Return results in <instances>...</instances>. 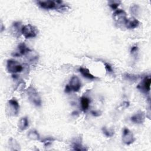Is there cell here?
Wrapping results in <instances>:
<instances>
[{
  "mask_svg": "<svg viewBox=\"0 0 151 151\" xmlns=\"http://www.w3.org/2000/svg\"><path fill=\"white\" fill-rule=\"evenodd\" d=\"M29 50H30V49L28 47H27L24 43L22 42L18 45L17 50L15 52L12 53V55L14 57H19L21 55H25Z\"/></svg>",
  "mask_w": 151,
  "mask_h": 151,
  "instance_id": "30bf717a",
  "label": "cell"
},
{
  "mask_svg": "<svg viewBox=\"0 0 151 151\" xmlns=\"http://www.w3.org/2000/svg\"><path fill=\"white\" fill-rule=\"evenodd\" d=\"M71 91V87H70V86L68 84L66 85L65 87V92L67 93H70V91Z\"/></svg>",
  "mask_w": 151,
  "mask_h": 151,
  "instance_id": "4316f807",
  "label": "cell"
},
{
  "mask_svg": "<svg viewBox=\"0 0 151 151\" xmlns=\"http://www.w3.org/2000/svg\"><path fill=\"white\" fill-rule=\"evenodd\" d=\"M19 110L18 102L15 99H10L7 103L6 111L10 116H15L18 114Z\"/></svg>",
  "mask_w": 151,
  "mask_h": 151,
  "instance_id": "3957f363",
  "label": "cell"
},
{
  "mask_svg": "<svg viewBox=\"0 0 151 151\" xmlns=\"http://www.w3.org/2000/svg\"><path fill=\"white\" fill-rule=\"evenodd\" d=\"M104 66H105V68L106 70V71L109 73H112L113 72V69L111 66L108 64V63H105L104 64Z\"/></svg>",
  "mask_w": 151,
  "mask_h": 151,
  "instance_id": "484cf974",
  "label": "cell"
},
{
  "mask_svg": "<svg viewBox=\"0 0 151 151\" xmlns=\"http://www.w3.org/2000/svg\"><path fill=\"white\" fill-rule=\"evenodd\" d=\"M9 146H10L11 150H18L20 149V146L18 142L14 139H10L8 142Z\"/></svg>",
  "mask_w": 151,
  "mask_h": 151,
  "instance_id": "e0dca14e",
  "label": "cell"
},
{
  "mask_svg": "<svg viewBox=\"0 0 151 151\" xmlns=\"http://www.w3.org/2000/svg\"><path fill=\"white\" fill-rule=\"evenodd\" d=\"M73 149L76 150H87V149H86L85 147H84L82 145L81 142H74L73 145Z\"/></svg>",
  "mask_w": 151,
  "mask_h": 151,
  "instance_id": "ffe728a7",
  "label": "cell"
},
{
  "mask_svg": "<svg viewBox=\"0 0 151 151\" xmlns=\"http://www.w3.org/2000/svg\"><path fill=\"white\" fill-rule=\"evenodd\" d=\"M79 71L81 74V75L86 78H88L90 80H94V79L97 78V77H96L92 74H91L89 70L86 68L80 67L79 68Z\"/></svg>",
  "mask_w": 151,
  "mask_h": 151,
  "instance_id": "4fadbf2b",
  "label": "cell"
},
{
  "mask_svg": "<svg viewBox=\"0 0 151 151\" xmlns=\"http://www.w3.org/2000/svg\"><path fill=\"white\" fill-rule=\"evenodd\" d=\"M6 69L9 73L16 74L23 70V66L17 61L8 60L6 63Z\"/></svg>",
  "mask_w": 151,
  "mask_h": 151,
  "instance_id": "5b68a950",
  "label": "cell"
},
{
  "mask_svg": "<svg viewBox=\"0 0 151 151\" xmlns=\"http://www.w3.org/2000/svg\"><path fill=\"white\" fill-rule=\"evenodd\" d=\"M25 56L26 57V58L28 60V61H29L30 62L37 61L38 59V54L36 52L34 51L33 50H32L31 49L25 55Z\"/></svg>",
  "mask_w": 151,
  "mask_h": 151,
  "instance_id": "9a60e30c",
  "label": "cell"
},
{
  "mask_svg": "<svg viewBox=\"0 0 151 151\" xmlns=\"http://www.w3.org/2000/svg\"><path fill=\"white\" fill-rule=\"evenodd\" d=\"M102 131L103 133L107 137H111L114 134V131L112 129H108L106 127H103L102 128Z\"/></svg>",
  "mask_w": 151,
  "mask_h": 151,
  "instance_id": "7402d4cb",
  "label": "cell"
},
{
  "mask_svg": "<svg viewBox=\"0 0 151 151\" xmlns=\"http://www.w3.org/2000/svg\"><path fill=\"white\" fill-rule=\"evenodd\" d=\"M90 100L88 97L86 96H83L81 98V106L82 110L84 111H86V110H88L90 106Z\"/></svg>",
  "mask_w": 151,
  "mask_h": 151,
  "instance_id": "2e32d148",
  "label": "cell"
},
{
  "mask_svg": "<svg viewBox=\"0 0 151 151\" xmlns=\"http://www.w3.org/2000/svg\"><path fill=\"white\" fill-rule=\"evenodd\" d=\"M120 2H121L119 1H109V5L112 9L116 10L118 8Z\"/></svg>",
  "mask_w": 151,
  "mask_h": 151,
  "instance_id": "44dd1931",
  "label": "cell"
},
{
  "mask_svg": "<svg viewBox=\"0 0 151 151\" xmlns=\"http://www.w3.org/2000/svg\"><path fill=\"white\" fill-rule=\"evenodd\" d=\"M38 31L37 28L31 24H27L22 26L21 34L25 38H31L35 37L38 34Z\"/></svg>",
  "mask_w": 151,
  "mask_h": 151,
  "instance_id": "277c9868",
  "label": "cell"
},
{
  "mask_svg": "<svg viewBox=\"0 0 151 151\" xmlns=\"http://www.w3.org/2000/svg\"><path fill=\"white\" fill-rule=\"evenodd\" d=\"M113 19L116 24L119 25H125V23L127 19V14L126 12L120 9H116L113 15Z\"/></svg>",
  "mask_w": 151,
  "mask_h": 151,
  "instance_id": "8992f818",
  "label": "cell"
},
{
  "mask_svg": "<svg viewBox=\"0 0 151 151\" xmlns=\"http://www.w3.org/2000/svg\"><path fill=\"white\" fill-rule=\"evenodd\" d=\"M138 6L137 5H133L130 8V11L131 12L134 14V15H137V11H138Z\"/></svg>",
  "mask_w": 151,
  "mask_h": 151,
  "instance_id": "d4e9b609",
  "label": "cell"
},
{
  "mask_svg": "<svg viewBox=\"0 0 151 151\" xmlns=\"http://www.w3.org/2000/svg\"><path fill=\"white\" fill-rule=\"evenodd\" d=\"M137 46L132 47V48H131V50H130L131 54H133V53L137 52Z\"/></svg>",
  "mask_w": 151,
  "mask_h": 151,
  "instance_id": "83f0119b",
  "label": "cell"
},
{
  "mask_svg": "<svg viewBox=\"0 0 151 151\" xmlns=\"http://www.w3.org/2000/svg\"><path fill=\"white\" fill-rule=\"evenodd\" d=\"M28 137L32 140H39L40 139V136L39 133L34 130H30L27 134Z\"/></svg>",
  "mask_w": 151,
  "mask_h": 151,
  "instance_id": "d6986e66",
  "label": "cell"
},
{
  "mask_svg": "<svg viewBox=\"0 0 151 151\" xmlns=\"http://www.w3.org/2000/svg\"><path fill=\"white\" fill-rule=\"evenodd\" d=\"M4 28H5V27H4L3 24L1 23V32H2V31H3V30L4 29Z\"/></svg>",
  "mask_w": 151,
  "mask_h": 151,
  "instance_id": "f1b7e54d",
  "label": "cell"
},
{
  "mask_svg": "<svg viewBox=\"0 0 151 151\" xmlns=\"http://www.w3.org/2000/svg\"><path fill=\"white\" fill-rule=\"evenodd\" d=\"M139 24L140 22L137 19L132 17L127 19L124 25L128 29H133L137 27Z\"/></svg>",
  "mask_w": 151,
  "mask_h": 151,
  "instance_id": "7c38bea8",
  "label": "cell"
},
{
  "mask_svg": "<svg viewBox=\"0 0 151 151\" xmlns=\"http://www.w3.org/2000/svg\"><path fill=\"white\" fill-rule=\"evenodd\" d=\"M150 83L151 79L150 77H145L142 83V88L144 89L146 91H149L150 88Z\"/></svg>",
  "mask_w": 151,
  "mask_h": 151,
  "instance_id": "ac0fdd59",
  "label": "cell"
},
{
  "mask_svg": "<svg viewBox=\"0 0 151 151\" xmlns=\"http://www.w3.org/2000/svg\"><path fill=\"white\" fill-rule=\"evenodd\" d=\"M54 141V139L53 138H52V137H47V138H45L44 140H43L42 141V142L44 143L45 146H48L50 145Z\"/></svg>",
  "mask_w": 151,
  "mask_h": 151,
  "instance_id": "603a6c76",
  "label": "cell"
},
{
  "mask_svg": "<svg viewBox=\"0 0 151 151\" xmlns=\"http://www.w3.org/2000/svg\"><path fill=\"white\" fill-rule=\"evenodd\" d=\"M145 119V116L143 111H138L130 118L132 122L136 124H141L144 122Z\"/></svg>",
  "mask_w": 151,
  "mask_h": 151,
  "instance_id": "8fae6325",
  "label": "cell"
},
{
  "mask_svg": "<svg viewBox=\"0 0 151 151\" xmlns=\"http://www.w3.org/2000/svg\"><path fill=\"white\" fill-rule=\"evenodd\" d=\"M37 4L41 8L45 9H63L67 7V5L63 4V2L61 1H37Z\"/></svg>",
  "mask_w": 151,
  "mask_h": 151,
  "instance_id": "6da1fadb",
  "label": "cell"
},
{
  "mask_svg": "<svg viewBox=\"0 0 151 151\" xmlns=\"http://www.w3.org/2000/svg\"><path fill=\"white\" fill-rule=\"evenodd\" d=\"M22 28V27L21 25V22H19V21L14 22L12 23L10 28V32L14 37H18L21 34Z\"/></svg>",
  "mask_w": 151,
  "mask_h": 151,
  "instance_id": "ba28073f",
  "label": "cell"
},
{
  "mask_svg": "<svg viewBox=\"0 0 151 151\" xmlns=\"http://www.w3.org/2000/svg\"><path fill=\"white\" fill-rule=\"evenodd\" d=\"M68 85L71 87V90L74 91H78L80 89L81 84L79 78L77 76H74L71 78Z\"/></svg>",
  "mask_w": 151,
  "mask_h": 151,
  "instance_id": "9c48e42d",
  "label": "cell"
},
{
  "mask_svg": "<svg viewBox=\"0 0 151 151\" xmlns=\"http://www.w3.org/2000/svg\"><path fill=\"white\" fill-rule=\"evenodd\" d=\"M25 87V83L24 81H21L18 85L17 86V90H19V91H21V90H22L24 89Z\"/></svg>",
  "mask_w": 151,
  "mask_h": 151,
  "instance_id": "cb8c5ba5",
  "label": "cell"
},
{
  "mask_svg": "<svg viewBox=\"0 0 151 151\" xmlns=\"http://www.w3.org/2000/svg\"><path fill=\"white\" fill-rule=\"evenodd\" d=\"M27 93L29 100L32 104L37 106L41 105V99L37 91L32 86H29L27 90Z\"/></svg>",
  "mask_w": 151,
  "mask_h": 151,
  "instance_id": "7a4b0ae2",
  "label": "cell"
},
{
  "mask_svg": "<svg viewBox=\"0 0 151 151\" xmlns=\"http://www.w3.org/2000/svg\"><path fill=\"white\" fill-rule=\"evenodd\" d=\"M135 139L134 137L133 133L127 128H124L123 130L122 141L123 142L127 145H129L133 143Z\"/></svg>",
  "mask_w": 151,
  "mask_h": 151,
  "instance_id": "52a82bcc",
  "label": "cell"
},
{
  "mask_svg": "<svg viewBox=\"0 0 151 151\" xmlns=\"http://www.w3.org/2000/svg\"><path fill=\"white\" fill-rule=\"evenodd\" d=\"M28 125H29V122L27 117H22L19 120L18 124V126L21 130H25V129H27Z\"/></svg>",
  "mask_w": 151,
  "mask_h": 151,
  "instance_id": "5bb4252c",
  "label": "cell"
}]
</instances>
